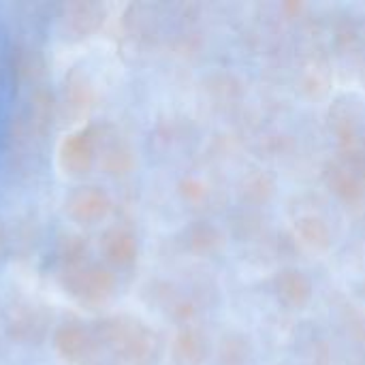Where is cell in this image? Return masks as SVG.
Wrapping results in <instances>:
<instances>
[{
    "label": "cell",
    "mask_w": 365,
    "mask_h": 365,
    "mask_svg": "<svg viewBox=\"0 0 365 365\" xmlns=\"http://www.w3.org/2000/svg\"><path fill=\"white\" fill-rule=\"evenodd\" d=\"M98 346L118 365H154L160 355L158 336L135 317L113 314L92 325Z\"/></svg>",
    "instance_id": "1"
},
{
    "label": "cell",
    "mask_w": 365,
    "mask_h": 365,
    "mask_svg": "<svg viewBox=\"0 0 365 365\" xmlns=\"http://www.w3.org/2000/svg\"><path fill=\"white\" fill-rule=\"evenodd\" d=\"M58 278L62 291L83 306L105 304L107 299H111L118 287L115 274L107 265L94 263L92 259L83 265L60 272Z\"/></svg>",
    "instance_id": "2"
},
{
    "label": "cell",
    "mask_w": 365,
    "mask_h": 365,
    "mask_svg": "<svg viewBox=\"0 0 365 365\" xmlns=\"http://www.w3.org/2000/svg\"><path fill=\"white\" fill-rule=\"evenodd\" d=\"M51 314L32 299H13L2 312L4 334L17 344H38L49 331Z\"/></svg>",
    "instance_id": "3"
},
{
    "label": "cell",
    "mask_w": 365,
    "mask_h": 365,
    "mask_svg": "<svg viewBox=\"0 0 365 365\" xmlns=\"http://www.w3.org/2000/svg\"><path fill=\"white\" fill-rule=\"evenodd\" d=\"M51 344L56 355L68 365H90L101 351L92 325L81 321H64L58 325Z\"/></svg>",
    "instance_id": "4"
},
{
    "label": "cell",
    "mask_w": 365,
    "mask_h": 365,
    "mask_svg": "<svg viewBox=\"0 0 365 365\" xmlns=\"http://www.w3.org/2000/svg\"><path fill=\"white\" fill-rule=\"evenodd\" d=\"M96 163V126L71 130L58 145V167L68 178H83Z\"/></svg>",
    "instance_id": "5"
},
{
    "label": "cell",
    "mask_w": 365,
    "mask_h": 365,
    "mask_svg": "<svg viewBox=\"0 0 365 365\" xmlns=\"http://www.w3.org/2000/svg\"><path fill=\"white\" fill-rule=\"evenodd\" d=\"M58 19L64 38L86 41L103 28L107 19V6L92 0H73L62 4Z\"/></svg>",
    "instance_id": "6"
},
{
    "label": "cell",
    "mask_w": 365,
    "mask_h": 365,
    "mask_svg": "<svg viewBox=\"0 0 365 365\" xmlns=\"http://www.w3.org/2000/svg\"><path fill=\"white\" fill-rule=\"evenodd\" d=\"M111 197L107 190H103L96 184H81L75 186L66 199H64V210L66 216L83 227H92L101 220H105L111 214Z\"/></svg>",
    "instance_id": "7"
},
{
    "label": "cell",
    "mask_w": 365,
    "mask_h": 365,
    "mask_svg": "<svg viewBox=\"0 0 365 365\" xmlns=\"http://www.w3.org/2000/svg\"><path fill=\"white\" fill-rule=\"evenodd\" d=\"M96 160L109 175L122 178L133 171L135 154L128 141L115 128H96Z\"/></svg>",
    "instance_id": "8"
},
{
    "label": "cell",
    "mask_w": 365,
    "mask_h": 365,
    "mask_svg": "<svg viewBox=\"0 0 365 365\" xmlns=\"http://www.w3.org/2000/svg\"><path fill=\"white\" fill-rule=\"evenodd\" d=\"M56 107H58V103H56V96L51 90L36 86L30 92L26 107L19 111V118L24 120V124L34 141H41L49 133L53 118H56Z\"/></svg>",
    "instance_id": "9"
},
{
    "label": "cell",
    "mask_w": 365,
    "mask_h": 365,
    "mask_svg": "<svg viewBox=\"0 0 365 365\" xmlns=\"http://www.w3.org/2000/svg\"><path fill=\"white\" fill-rule=\"evenodd\" d=\"M94 101V88L92 79L86 71L73 68L64 79V113L68 118H81L88 115Z\"/></svg>",
    "instance_id": "10"
},
{
    "label": "cell",
    "mask_w": 365,
    "mask_h": 365,
    "mask_svg": "<svg viewBox=\"0 0 365 365\" xmlns=\"http://www.w3.org/2000/svg\"><path fill=\"white\" fill-rule=\"evenodd\" d=\"M101 252L113 267H128L137 259V240L124 227H111L103 233Z\"/></svg>",
    "instance_id": "11"
},
{
    "label": "cell",
    "mask_w": 365,
    "mask_h": 365,
    "mask_svg": "<svg viewBox=\"0 0 365 365\" xmlns=\"http://www.w3.org/2000/svg\"><path fill=\"white\" fill-rule=\"evenodd\" d=\"M124 30L137 41L154 38L158 30L156 6L152 4H130L124 13Z\"/></svg>",
    "instance_id": "12"
},
{
    "label": "cell",
    "mask_w": 365,
    "mask_h": 365,
    "mask_svg": "<svg viewBox=\"0 0 365 365\" xmlns=\"http://www.w3.org/2000/svg\"><path fill=\"white\" fill-rule=\"evenodd\" d=\"M173 361L175 365H201L207 355V344L201 331L184 329L173 340Z\"/></svg>",
    "instance_id": "13"
},
{
    "label": "cell",
    "mask_w": 365,
    "mask_h": 365,
    "mask_svg": "<svg viewBox=\"0 0 365 365\" xmlns=\"http://www.w3.org/2000/svg\"><path fill=\"white\" fill-rule=\"evenodd\" d=\"M56 261L60 272L64 269H73L77 265H83L90 261V244L83 235L77 233H68L58 242L56 248Z\"/></svg>",
    "instance_id": "14"
},
{
    "label": "cell",
    "mask_w": 365,
    "mask_h": 365,
    "mask_svg": "<svg viewBox=\"0 0 365 365\" xmlns=\"http://www.w3.org/2000/svg\"><path fill=\"white\" fill-rule=\"evenodd\" d=\"M276 289L280 297L291 306H302L310 297V282L302 272H282L276 280Z\"/></svg>",
    "instance_id": "15"
},
{
    "label": "cell",
    "mask_w": 365,
    "mask_h": 365,
    "mask_svg": "<svg viewBox=\"0 0 365 365\" xmlns=\"http://www.w3.org/2000/svg\"><path fill=\"white\" fill-rule=\"evenodd\" d=\"M272 188H274L272 178L263 171H255L244 178L242 195L250 203H261V201H267V197L272 195Z\"/></svg>",
    "instance_id": "16"
},
{
    "label": "cell",
    "mask_w": 365,
    "mask_h": 365,
    "mask_svg": "<svg viewBox=\"0 0 365 365\" xmlns=\"http://www.w3.org/2000/svg\"><path fill=\"white\" fill-rule=\"evenodd\" d=\"M297 231L304 237V242L314 246V248H327L329 246V231L323 225V220H319V218H312V216L302 218L297 222Z\"/></svg>",
    "instance_id": "17"
},
{
    "label": "cell",
    "mask_w": 365,
    "mask_h": 365,
    "mask_svg": "<svg viewBox=\"0 0 365 365\" xmlns=\"http://www.w3.org/2000/svg\"><path fill=\"white\" fill-rule=\"evenodd\" d=\"M188 244L197 252H207L218 244V233L207 222H197L188 229Z\"/></svg>",
    "instance_id": "18"
},
{
    "label": "cell",
    "mask_w": 365,
    "mask_h": 365,
    "mask_svg": "<svg viewBox=\"0 0 365 365\" xmlns=\"http://www.w3.org/2000/svg\"><path fill=\"white\" fill-rule=\"evenodd\" d=\"M246 357H248V346L242 336H229L222 342V351H220L222 365H244Z\"/></svg>",
    "instance_id": "19"
},
{
    "label": "cell",
    "mask_w": 365,
    "mask_h": 365,
    "mask_svg": "<svg viewBox=\"0 0 365 365\" xmlns=\"http://www.w3.org/2000/svg\"><path fill=\"white\" fill-rule=\"evenodd\" d=\"M180 192H182L188 201H197V199L203 195V186H201L199 182H195V180H186V182H182Z\"/></svg>",
    "instance_id": "20"
},
{
    "label": "cell",
    "mask_w": 365,
    "mask_h": 365,
    "mask_svg": "<svg viewBox=\"0 0 365 365\" xmlns=\"http://www.w3.org/2000/svg\"><path fill=\"white\" fill-rule=\"evenodd\" d=\"M4 246H6V233H4V227L0 225V255L4 252Z\"/></svg>",
    "instance_id": "21"
}]
</instances>
